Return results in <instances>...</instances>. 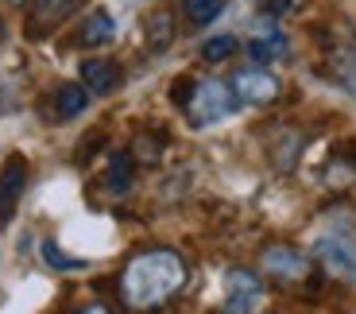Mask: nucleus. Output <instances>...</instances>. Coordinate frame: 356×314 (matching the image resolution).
Returning a JSON list of instances; mask_svg holds the SVG:
<instances>
[{"label":"nucleus","mask_w":356,"mask_h":314,"mask_svg":"<svg viewBox=\"0 0 356 314\" xmlns=\"http://www.w3.org/2000/svg\"><path fill=\"white\" fill-rule=\"evenodd\" d=\"M170 39H175V27H170V16L167 12H152L147 16V43L155 47V51H167L170 47Z\"/></svg>","instance_id":"nucleus-13"},{"label":"nucleus","mask_w":356,"mask_h":314,"mask_svg":"<svg viewBox=\"0 0 356 314\" xmlns=\"http://www.w3.org/2000/svg\"><path fill=\"white\" fill-rule=\"evenodd\" d=\"M190 93H194V81H190V78H178V81H175V101H178V105H186Z\"/></svg>","instance_id":"nucleus-20"},{"label":"nucleus","mask_w":356,"mask_h":314,"mask_svg":"<svg viewBox=\"0 0 356 314\" xmlns=\"http://www.w3.org/2000/svg\"><path fill=\"white\" fill-rule=\"evenodd\" d=\"M236 39L232 36H217V39H209V43L202 47V58L205 63H225V58H232V54H236Z\"/></svg>","instance_id":"nucleus-16"},{"label":"nucleus","mask_w":356,"mask_h":314,"mask_svg":"<svg viewBox=\"0 0 356 314\" xmlns=\"http://www.w3.org/2000/svg\"><path fill=\"white\" fill-rule=\"evenodd\" d=\"M314 256L318 264L330 276L345 279V283H356V237H345V233H321L314 241Z\"/></svg>","instance_id":"nucleus-3"},{"label":"nucleus","mask_w":356,"mask_h":314,"mask_svg":"<svg viewBox=\"0 0 356 314\" xmlns=\"http://www.w3.org/2000/svg\"><path fill=\"white\" fill-rule=\"evenodd\" d=\"M86 105H89V90H86V86H78V81H63L58 93H54V113H58L63 120L78 117Z\"/></svg>","instance_id":"nucleus-11"},{"label":"nucleus","mask_w":356,"mask_h":314,"mask_svg":"<svg viewBox=\"0 0 356 314\" xmlns=\"http://www.w3.org/2000/svg\"><path fill=\"white\" fill-rule=\"evenodd\" d=\"M225 4H229V0H186V4H182V16H186L190 27H205L221 16Z\"/></svg>","instance_id":"nucleus-12"},{"label":"nucleus","mask_w":356,"mask_h":314,"mask_svg":"<svg viewBox=\"0 0 356 314\" xmlns=\"http://www.w3.org/2000/svg\"><path fill=\"white\" fill-rule=\"evenodd\" d=\"M128 187H132V155L116 152L113 159H108V190L124 194Z\"/></svg>","instance_id":"nucleus-14"},{"label":"nucleus","mask_w":356,"mask_h":314,"mask_svg":"<svg viewBox=\"0 0 356 314\" xmlns=\"http://www.w3.org/2000/svg\"><path fill=\"white\" fill-rule=\"evenodd\" d=\"M259 268H264L267 276L283 279V283H294V279H306L310 256L298 252V249H291V244H267L264 256H259Z\"/></svg>","instance_id":"nucleus-6"},{"label":"nucleus","mask_w":356,"mask_h":314,"mask_svg":"<svg viewBox=\"0 0 356 314\" xmlns=\"http://www.w3.org/2000/svg\"><path fill=\"white\" fill-rule=\"evenodd\" d=\"M81 314H113V311H108L105 303H89V306H86V311H81Z\"/></svg>","instance_id":"nucleus-21"},{"label":"nucleus","mask_w":356,"mask_h":314,"mask_svg":"<svg viewBox=\"0 0 356 314\" xmlns=\"http://www.w3.org/2000/svg\"><path fill=\"white\" fill-rule=\"evenodd\" d=\"M113 36H116V24H113L108 12H93V16L78 27V43L81 47H105V43H113Z\"/></svg>","instance_id":"nucleus-9"},{"label":"nucleus","mask_w":356,"mask_h":314,"mask_svg":"<svg viewBox=\"0 0 356 314\" xmlns=\"http://www.w3.org/2000/svg\"><path fill=\"white\" fill-rule=\"evenodd\" d=\"M264 306V283L252 268H232L225 276V314H256Z\"/></svg>","instance_id":"nucleus-4"},{"label":"nucleus","mask_w":356,"mask_h":314,"mask_svg":"<svg viewBox=\"0 0 356 314\" xmlns=\"http://www.w3.org/2000/svg\"><path fill=\"white\" fill-rule=\"evenodd\" d=\"M248 54L256 58V66L275 63V58H283V54H286V36H283V31H275V27H267L264 36H256L248 43Z\"/></svg>","instance_id":"nucleus-10"},{"label":"nucleus","mask_w":356,"mask_h":314,"mask_svg":"<svg viewBox=\"0 0 356 314\" xmlns=\"http://www.w3.org/2000/svg\"><path fill=\"white\" fill-rule=\"evenodd\" d=\"M78 0H35V19H63Z\"/></svg>","instance_id":"nucleus-17"},{"label":"nucleus","mask_w":356,"mask_h":314,"mask_svg":"<svg viewBox=\"0 0 356 314\" xmlns=\"http://www.w3.org/2000/svg\"><path fill=\"white\" fill-rule=\"evenodd\" d=\"M12 4H24V0H12Z\"/></svg>","instance_id":"nucleus-22"},{"label":"nucleus","mask_w":356,"mask_h":314,"mask_svg":"<svg viewBox=\"0 0 356 314\" xmlns=\"http://www.w3.org/2000/svg\"><path fill=\"white\" fill-rule=\"evenodd\" d=\"M120 66L113 63V58H86L81 63V86L93 93H113L116 86H120Z\"/></svg>","instance_id":"nucleus-8"},{"label":"nucleus","mask_w":356,"mask_h":314,"mask_svg":"<svg viewBox=\"0 0 356 314\" xmlns=\"http://www.w3.org/2000/svg\"><path fill=\"white\" fill-rule=\"evenodd\" d=\"M337 78H341V86H345L348 93H356V51H348V54L337 58Z\"/></svg>","instance_id":"nucleus-18"},{"label":"nucleus","mask_w":356,"mask_h":314,"mask_svg":"<svg viewBox=\"0 0 356 314\" xmlns=\"http://www.w3.org/2000/svg\"><path fill=\"white\" fill-rule=\"evenodd\" d=\"M24 187H27V159L24 155H8V163H4V171H0V229L12 225Z\"/></svg>","instance_id":"nucleus-7"},{"label":"nucleus","mask_w":356,"mask_h":314,"mask_svg":"<svg viewBox=\"0 0 356 314\" xmlns=\"http://www.w3.org/2000/svg\"><path fill=\"white\" fill-rule=\"evenodd\" d=\"M294 4H298V0H264V12L267 16H286Z\"/></svg>","instance_id":"nucleus-19"},{"label":"nucleus","mask_w":356,"mask_h":314,"mask_svg":"<svg viewBox=\"0 0 356 314\" xmlns=\"http://www.w3.org/2000/svg\"><path fill=\"white\" fill-rule=\"evenodd\" d=\"M236 105L241 101H236L229 81H194V93H190V101L182 109H186L190 125L205 128V125H213V120H225Z\"/></svg>","instance_id":"nucleus-2"},{"label":"nucleus","mask_w":356,"mask_h":314,"mask_svg":"<svg viewBox=\"0 0 356 314\" xmlns=\"http://www.w3.org/2000/svg\"><path fill=\"white\" fill-rule=\"evenodd\" d=\"M186 276H190V268L175 249L136 252L132 260L124 264V272H120V299L136 314L159 311V306H167L178 291L186 288Z\"/></svg>","instance_id":"nucleus-1"},{"label":"nucleus","mask_w":356,"mask_h":314,"mask_svg":"<svg viewBox=\"0 0 356 314\" xmlns=\"http://www.w3.org/2000/svg\"><path fill=\"white\" fill-rule=\"evenodd\" d=\"M43 260L51 264V268H58V272H81L86 268V260H78V256H66L63 249L54 241H43Z\"/></svg>","instance_id":"nucleus-15"},{"label":"nucleus","mask_w":356,"mask_h":314,"mask_svg":"<svg viewBox=\"0 0 356 314\" xmlns=\"http://www.w3.org/2000/svg\"><path fill=\"white\" fill-rule=\"evenodd\" d=\"M232 93L241 105H267V101L279 97V78L267 74L264 66H248V70H236V78L229 81Z\"/></svg>","instance_id":"nucleus-5"}]
</instances>
